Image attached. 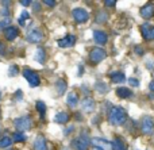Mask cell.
Instances as JSON below:
<instances>
[{
    "mask_svg": "<svg viewBox=\"0 0 154 150\" xmlns=\"http://www.w3.org/2000/svg\"><path fill=\"white\" fill-rule=\"evenodd\" d=\"M127 121V111L123 107L119 106H114L111 110L108 111V122L112 126H122Z\"/></svg>",
    "mask_w": 154,
    "mask_h": 150,
    "instance_id": "cell-1",
    "label": "cell"
},
{
    "mask_svg": "<svg viewBox=\"0 0 154 150\" xmlns=\"http://www.w3.org/2000/svg\"><path fill=\"white\" fill-rule=\"evenodd\" d=\"M14 126L16 127V131H29L32 129L34 126V121L30 115H23V116H18V118L14 119Z\"/></svg>",
    "mask_w": 154,
    "mask_h": 150,
    "instance_id": "cell-2",
    "label": "cell"
},
{
    "mask_svg": "<svg viewBox=\"0 0 154 150\" xmlns=\"http://www.w3.org/2000/svg\"><path fill=\"white\" fill-rule=\"evenodd\" d=\"M70 146H72L73 150H88L91 146V138L88 135V133L82 131L79 137L72 141Z\"/></svg>",
    "mask_w": 154,
    "mask_h": 150,
    "instance_id": "cell-3",
    "label": "cell"
},
{
    "mask_svg": "<svg viewBox=\"0 0 154 150\" xmlns=\"http://www.w3.org/2000/svg\"><path fill=\"white\" fill-rule=\"evenodd\" d=\"M22 75H23V77L27 80V83H29V85L31 87V88H37V87L41 85V77L35 70L30 69V68H24Z\"/></svg>",
    "mask_w": 154,
    "mask_h": 150,
    "instance_id": "cell-4",
    "label": "cell"
},
{
    "mask_svg": "<svg viewBox=\"0 0 154 150\" xmlns=\"http://www.w3.org/2000/svg\"><path fill=\"white\" fill-rule=\"evenodd\" d=\"M107 58V51L103 47H93L89 51V61L92 64H100L103 60Z\"/></svg>",
    "mask_w": 154,
    "mask_h": 150,
    "instance_id": "cell-5",
    "label": "cell"
},
{
    "mask_svg": "<svg viewBox=\"0 0 154 150\" xmlns=\"http://www.w3.org/2000/svg\"><path fill=\"white\" fill-rule=\"evenodd\" d=\"M43 38H45V34H43V31L39 29V27L31 29L26 35V41L29 43H39L43 41Z\"/></svg>",
    "mask_w": 154,
    "mask_h": 150,
    "instance_id": "cell-6",
    "label": "cell"
},
{
    "mask_svg": "<svg viewBox=\"0 0 154 150\" xmlns=\"http://www.w3.org/2000/svg\"><path fill=\"white\" fill-rule=\"evenodd\" d=\"M72 18L76 23H85V22L89 20V12H88L85 8H81V7H77L75 10H72Z\"/></svg>",
    "mask_w": 154,
    "mask_h": 150,
    "instance_id": "cell-7",
    "label": "cell"
},
{
    "mask_svg": "<svg viewBox=\"0 0 154 150\" xmlns=\"http://www.w3.org/2000/svg\"><path fill=\"white\" fill-rule=\"evenodd\" d=\"M141 130L143 134L152 135L154 133V119L149 115H145L141 122Z\"/></svg>",
    "mask_w": 154,
    "mask_h": 150,
    "instance_id": "cell-8",
    "label": "cell"
},
{
    "mask_svg": "<svg viewBox=\"0 0 154 150\" xmlns=\"http://www.w3.org/2000/svg\"><path fill=\"white\" fill-rule=\"evenodd\" d=\"M76 42H77L76 35L75 34H68V35H65L64 38L58 39L57 45H58V47H61V49H66V47H73V46L76 45Z\"/></svg>",
    "mask_w": 154,
    "mask_h": 150,
    "instance_id": "cell-9",
    "label": "cell"
},
{
    "mask_svg": "<svg viewBox=\"0 0 154 150\" xmlns=\"http://www.w3.org/2000/svg\"><path fill=\"white\" fill-rule=\"evenodd\" d=\"M141 34L145 38V41H154V26L149 22H145L141 26Z\"/></svg>",
    "mask_w": 154,
    "mask_h": 150,
    "instance_id": "cell-10",
    "label": "cell"
},
{
    "mask_svg": "<svg viewBox=\"0 0 154 150\" xmlns=\"http://www.w3.org/2000/svg\"><path fill=\"white\" fill-rule=\"evenodd\" d=\"M91 145L93 146V150H107L111 148V142H108L107 139L104 138H100V137H96V138H92L91 139Z\"/></svg>",
    "mask_w": 154,
    "mask_h": 150,
    "instance_id": "cell-11",
    "label": "cell"
},
{
    "mask_svg": "<svg viewBox=\"0 0 154 150\" xmlns=\"http://www.w3.org/2000/svg\"><path fill=\"white\" fill-rule=\"evenodd\" d=\"M139 14H141V16L143 19H152L154 16V4L153 3H146V4H143L141 7V10H139Z\"/></svg>",
    "mask_w": 154,
    "mask_h": 150,
    "instance_id": "cell-12",
    "label": "cell"
},
{
    "mask_svg": "<svg viewBox=\"0 0 154 150\" xmlns=\"http://www.w3.org/2000/svg\"><path fill=\"white\" fill-rule=\"evenodd\" d=\"M93 41H95L97 45L103 46L108 42V35L106 31H101V30H95L93 31Z\"/></svg>",
    "mask_w": 154,
    "mask_h": 150,
    "instance_id": "cell-13",
    "label": "cell"
},
{
    "mask_svg": "<svg viewBox=\"0 0 154 150\" xmlns=\"http://www.w3.org/2000/svg\"><path fill=\"white\" fill-rule=\"evenodd\" d=\"M81 108H82V111H85V112H92V111L96 108L95 99H93V97H91V96L84 97V99H82V102H81Z\"/></svg>",
    "mask_w": 154,
    "mask_h": 150,
    "instance_id": "cell-14",
    "label": "cell"
},
{
    "mask_svg": "<svg viewBox=\"0 0 154 150\" xmlns=\"http://www.w3.org/2000/svg\"><path fill=\"white\" fill-rule=\"evenodd\" d=\"M19 34H20V31H19V29H18V27H15V26L8 27V29L4 31V37H5V39L10 41V42L15 41L16 38L19 37Z\"/></svg>",
    "mask_w": 154,
    "mask_h": 150,
    "instance_id": "cell-15",
    "label": "cell"
},
{
    "mask_svg": "<svg viewBox=\"0 0 154 150\" xmlns=\"http://www.w3.org/2000/svg\"><path fill=\"white\" fill-rule=\"evenodd\" d=\"M109 78H111V83L112 84H122L126 81V76L123 72L120 70H115V72L109 73Z\"/></svg>",
    "mask_w": 154,
    "mask_h": 150,
    "instance_id": "cell-16",
    "label": "cell"
},
{
    "mask_svg": "<svg viewBox=\"0 0 154 150\" xmlns=\"http://www.w3.org/2000/svg\"><path fill=\"white\" fill-rule=\"evenodd\" d=\"M34 150H48V141L43 135H37L34 141Z\"/></svg>",
    "mask_w": 154,
    "mask_h": 150,
    "instance_id": "cell-17",
    "label": "cell"
},
{
    "mask_svg": "<svg viewBox=\"0 0 154 150\" xmlns=\"http://www.w3.org/2000/svg\"><path fill=\"white\" fill-rule=\"evenodd\" d=\"M69 121H70V115L66 111H60V112H57L56 116H54V122L58 124H66Z\"/></svg>",
    "mask_w": 154,
    "mask_h": 150,
    "instance_id": "cell-18",
    "label": "cell"
},
{
    "mask_svg": "<svg viewBox=\"0 0 154 150\" xmlns=\"http://www.w3.org/2000/svg\"><path fill=\"white\" fill-rule=\"evenodd\" d=\"M54 87H56L57 95H58V96H62L68 89V83H66V80H64V78H58V80L56 81V84H54Z\"/></svg>",
    "mask_w": 154,
    "mask_h": 150,
    "instance_id": "cell-19",
    "label": "cell"
},
{
    "mask_svg": "<svg viewBox=\"0 0 154 150\" xmlns=\"http://www.w3.org/2000/svg\"><path fill=\"white\" fill-rule=\"evenodd\" d=\"M79 102H80V99H79V95L76 93V92H69L68 93V96H66V104L69 106L70 108H75L79 106Z\"/></svg>",
    "mask_w": 154,
    "mask_h": 150,
    "instance_id": "cell-20",
    "label": "cell"
},
{
    "mask_svg": "<svg viewBox=\"0 0 154 150\" xmlns=\"http://www.w3.org/2000/svg\"><path fill=\"white\" fill-rule=\"evenodd\" d=\"M115 92H116V96L120 99H128V97L133 96V91L130 88H126V87H119Z\"/></svg>",
    "mask_w": 154,
    "mask_h": 150,
    "instance_id": "cell-21",
    "label": "cell"
},
{
    "mask_svg": "<svg viewBox=\"0 0 154 150\" xmlns=\"http://www.w3.org/2000/svg\"><path fill=\"white\" fill-rule=\"evenodd\" d=\"M35 61L38 64H45L46 60H48V54H46V50L43 47H38L37 51H35Z\"/></svg>",
    "mask_w": 154,
    "mask_h": 150,
    "instance_id": "cell-22",
    "label": "cell"
},
{
    "mask_svg": "<svg viewBox=\"0 0 154 150\" xmlns=\"http://www.w3.org/2000/svg\"><path fill=\"white\" fill-rule=\"evenodd\" d=\"M111 149L112 150H127V146L123 142V139H120L119 137L114 138L111 142Z\"/></svg>",
    "mask_w": 154,
    "mask_h": 150,
    "instance_id": "cell-23",
    "label": "cell"
},
{
    "mask_svg": "<svg viewBox=\"0 0 154 150\" xmlns=\"http://www.w3.org/2000/svg\"><path fill=\"white\" fill-rule=\"evenodd\" d=\"M95 89H96V92L100 93V95H104V93H107V92L109 91L108 85H107L104 81H96L95 83Z\"/></svg>",
    "mask_w": 154,
    "mask_h": 150,
    "instance_id": "cell-24",
    "label": "cell"
},
{
    "mask_svg": "<svg viewBox=\"0 0 154 150\" xmlns=\"http://www.w3.org/2000/svg\"><path fill=\"white\" fill-rule=\"evenodd\" d=\"M35 110L38 111V114H39L41 118H45L46 111H48V107H46L45 102H42V100H38V102L35 103Z\"/></svg>",
    "mask_w": 154,
    "mask_h": 150,
    "instance_id": "cell-25",
    "label": "cell"
},
{
    "mask_svg": "<svg viewBox=\"0 0 154 150\" xmlns=\"http://www.w3.org/2000/svg\"><path fill=\"white\" fill-rule=\"evenodd\" d=\"M12 138L10 137V135H3L2 138H0V149H7V148H11V145H12Z\"/></svg>",
    "mask_w": 154,
    "mask_h": 150,
    "instance_id": "cell-26",
    "label": "cell"
},
{
    "mask_svg": "<svg viewBox=\"0 0 154 150\" xmlns=\"http://www.w3.org/2000/svg\"><path fill=\"white\" fill-rule=\"evenodd\" d=\"M95 20H96V23H99V24L106 23V22L108 20V14H107L106 11H99V12L96 14Z\"/></svg>",
    "mask_w": 154,
    "mask_h": 150,
    "instance_id": "cell-27",
    "label": "cell"
},
{
    "mask_svg": "<svg viewBox=\"0 0 154 150\" xmlns=\"http://www.w3.org/2000/svg\"><path fill=\"white\" fill-rule=\"evenodd\" d=\"M12 141L14 142H24V141L27 139V137H26V134H24V133H20V131H15L12 134Z\"/></svg>",
    "mask_w": 154,
    "mask_h": 150,
    "instance_id": "cell-28",
    "label": "cell"
},
{
    "mask_svg": "<svg viewBox=\"0 0 154 150\" xmlns=\"http://www.w3.org/2000/svg\"><path fill=\"white\" fill-rule=\"evenodd\" d=\"M11 22H12L11 18H3L2 20H0V31H3V30L5 31L8 27H11Z\"/></svg>",
    "mask_w": 154,
    "mask_h": 150,
    "instance_id": "cell-29",
    "label": "cell"
},
{
    "mask_svg": "<svg viewBox=\"0 0 154 150\" xmlns=\"http://www.w3.org/2000/svg\"><path fill=\"white\" fill-rule=\"evenodd\" d=\"M19 72H20V69H19V66L15 65V64L10 65V68H8V76H10V77H15V76H18Z\"/></svg>",
    "mask_w": 154,
    "mask_h": 150,
    "instance_id": "cell-30",
    "label": "cell"
},
{
    "mask_svg": "<svg viewBox=\"0 0 154 150\" xmlns=\"http://www.w3.org/2000/svg\"><path fill=\"white\" fill-rule=\"evenodd\" d=\"M29 19H30V14L27 12V11H23V12L19 15L18 23L20 24V26H24V24H26V20H29Z\"/></svg>",
    "mask_w": 154,
    "mask_h": 150,
    "instance_id": "cell-31",
    "label": "cell"
},
{
    "mask_svg": "<svg viewBox=\"0 0 154 150\" xmlns=\"http://www.w3.org/2000/svg\"><path fill=\"white\" fill-rule=\"evenodd\" d=\"M0 14L3 15V18H11L10 7H2V8H0Z\"/></svg>",
    "mask_w": 154,
    "mask_h": 150,
    "instance_id": "cell-32",
    "label": "cell"
},
{
    "mask_svg": "<svg viewBox=\"0 0 154 150\" xmlns=\"http://www.w3.org/2000/svg\"><path fill=\"white\" fill-rule=\"evenodd\" d=\"M128 84H130L131 87H134V88H138V87H139V80H138V78L130 77V78H128Z\"/></svg>",
    "mask_w": 154,
    "mask_h": 150,
    "instance_id": "cell-33",
    "label": "cell"
},
{
    "mask_svg": "<svg viewBox=\"0 0 154 150\" xmlns=\"http://www.w3.org/2000/svg\"><path fill=\"white\" fill-rule=\"evenodd\" d=\"M31 5H32V10H34V12H39L42 3H39V2H32Z\"/></svg>",
    "mask_w": 154,
    "mask_h": 150,
    "instance_id": "cell-34",
    "label": "cell"
},
{
    "mask_svg": "<svg viewBox=\"0 0 154 150\" xmlns=\"http://www.w3.org/2000/svg\"><path fill=\"white\" fill-rule=\"evenodd\" d=\"M22 99H23V91L18 89V91L15 92V102H20Z\"/></svg>",
    "mask_w": 154,
    "mask_h": 150,
    "instance_id": "cell-35",
    "label": "cell"
},
{
    "mask_svg": "<svg viewBox=\"0 0 154 150\" xmlns=\"http://www.w3.org/2000/svg\"><path fill=\"white\" fill-rule=\"evenodd\" d=\"M104 5H107V7H109V8H114L115 5H116V2H115V0H106Z\"/></svg>",
    "mask_w": 154,
    "mask_h": 150,
    "instance_id": "cell-36",
    "label": "cell"
},
{
    "mask_svg": "<svg viewBox=\"0 0 154 150\" xmlns=\"http://www.w3.org/2000/svg\"><path fill=\"white\" fill-rule=\"evenodd\" d=\"M43 4L45 5H48V7H54V5L57 4L54 0H43Z\"/></svg>",
    "mask_w": 154,
    "mask_h": 150,
    "instance_id": "cell-37",
    "label": "cell"
},
{
    "mask_svg": "<svg viewBox=\"0 0 154 150\" xmlns=\"http://www.w3.org/2000/svg\"><path fill=\"white\" fill-rule=\"evenodd\" d=\"M19 3H20V5H23V7H29V5H31L32 2H30V0H22V2H19Z\"/></svg>",
    "mask_w": 154,
    "mask_h": 150,
    "instance_id": "cell-38",
    "label": "cell"
},
{
    "mask_svg": "<svg viewBox=\"0 0 154 150\" xmlns=\"http://www.w3.org/2000/svg\"><path fill=\"white\" fill-rule=\"evenodd\" d=\"M73 130H75V126H69L66 130H65V133H64V134H65V135H69L70 133L73 131Z\"/></svg>",
    "mask_w": 154,
    "mask_h": 150,
    "instance_id": "cell-39",
    "label": "cell"
},
{
    "mask_svg": "<svg viewBox=\"0 0 154 150\" xmlns=\"http://www.w3.org/2000/svg\"><path fill=\"white\" fill-rule=\"evenodd\" d=\"M4 50H5V46H4V43L0 41V54H3L4 53Z\"/></svg>",
    "mask_w": 154,
    "mask_h": 150,
    "instance_id": "cell-40",
    "label": "cell"
},
{
    "mask_svg": "<svg viewBox=\"0 0 154 150\" xmlns=\"http://www.w3.org/2000/svg\"><path fill=\"white\" fill-rule=\"evenodd\" d=\"M149 88H150V91L152 92H154V78L152 81H150V84H149Z\"/></svg>",
    "mask_w": 154,
    "mask_h": 150,
    "instance_id": "cell-41",
    "label": "cell"
},
{
    "mask_svg": "<svg viewBox=\"0 0 154 150\" xmlns=\"http://www.w3.org/2000/svg\"><path fill=\"white\" fill-rule=\"evenodd\" d=\"M82 72H84V68H82V65L79 68V76H82Z\"/></svg>",
    "mask_w": 154,
    "mask_h": 150,
    "instance_id": "cell-42",
    "label": "cell"
},
{
    "mask_svg": "<svg viewBox=\"0 0 154 150\" xmlns=\"http://www.w3.org/2000/svg\"><path fill=\"white\" fill-rule=\"evenodd\" d=\"M3 5H11V2H2Z\"/></svg>",
    "mask_w": 154,
    "mask_h": 150,
    "instance_id": "cell-43",
    "label": "cell"
},
{
    "mask_svg": "<svg viewBox=\"0 0 154 150\" xmlns=\"http://www.w3.org/2000/svg\"><path fill=\"white\" fill-rule=\"evenodd\" d=\"M0 99H2V92H0Z\"/></svg>",
    "mask_w": 154,
    "mask_h": 150,
    "instance_id": "cell-44",
    "label": "cell"
},
{
    "mask_svg": "<svg viewBox=\"0 0 154 150\" xmlns=\"http://www.w3.org/2000/svg\"><path fill=\"white\" fill-rule=\"evenodd\" d=\"M8 150H15V149H8Z\"/></svg>",
    "mask_w": 154,
    "mask_h": 150,
    "instance_id": "cell-45",
    "label": "cell"
}]
</instances>
